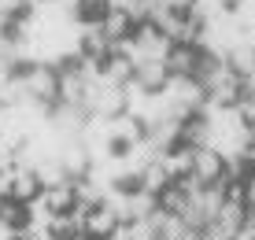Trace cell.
<instances>
[{"instance_id":"obj_5","label":"cell","mask_w":255,"mask_h":240,"mask_svg":"<svg viewBox=\"0 0 255 240\" xmlns=\"http://www.w3.org/2000/svg\"><path fill=\"white\" fill-rule=\"evenodd\" d=\"M133 85H140L144 93H163V89L170 85L166 63L163 59H152V56H140L133 63Z\"/></svg>"},{"instance_id":"obj_9","label":"cell","mask_w":255,"mask_h":240,"mask_svg":"<svg viewBox=\"0 0 255 240\" xmlns=\"http://www.w3.org/2000/svg\"><path fill=\"white\" fill-rule=\"evenodd\" d=\"M222 59H226V67H230L237 78H252L255 74V33H248L244 41H237Z\"/></svg>"},{"instance_id":"obj_7","label":"cell","mask_w":255,"mask_h":240,"mask_svg":"<svg viewBox=\"0 0 255 240\" xmlns=\"http://www.w3.org/2000/svg\"><path fill=\"white\" fill-rule=\"evenodd\" d=\"M122 226V218H119V211H115V203H96V207H89V215H85V237H100V240H108L115 229Z\"/></svg>"},{"instance_id":"obj_16","label":"cell","mask_w":255,"mask_h":240,"mask_svg":"<svg viewBox=\"0 0 255 240\" xmlns=\"http://www.w3.org/2000/svg\"><path fill=\"white\" fill-rule=\"evenodd\" d=\"M37 203L48 211V215H63V211H70V207L78 203V196H74V181H63V185H52V189H45Z\"/></svg>"},{"instance_id":"obj_13","label":"cell","mask_w":255,"mask_h":240,"mask_svg":"<svg viewBox=\"0 0 255 240\" xmlns=\"http://www.w3.org/2000/svg\"><path fill=\"white\" fill-rule=\"evenodd\" d=\"M78 52L85 59H93V63H104L111 56V41L100 33V26H82L78 30Z\"/></svg>"},{"instance_id":"obj_18","label":"cell","mask_w":255,"mask_h":240,"mask_svg":"<svg viewBox=\"0 0 255 240\" xmlns=\"http://www.w3.org/2000/svg\"><path fill=\"white\" fill-rule=\"evenodd\" d=\"M244 222H248V207H244L241 200H222V207H218V215H215V226H222L230 237H237L244 229Z\"/></svg>"},{"instance_id":"obj_23","label":"cell","mask_w":255,"mask_h":240,"mask_svg":"<svg viewBox=\"0 0 255 240\" xmlns=\"http://www.w3.org/2000/svg\"><path fill=\"white\" fill-rule=\"evenodd\" d=\"M237 115H241V122L248 129H255V100H241L237 104Z\"/></svg>"},{"instance_id":"obj_21","label":"cell","mask_w":255,"mask_h":240,"mask_svg":"<svg viewBox=\"0 0 255 240\" xmlns=\"http://www.w3.org/2000/svg\"><path fill=\"white\" fill-rule=\"evenodd\" d=\"M33 174L41 177V185H45V189H52V185H63V181H70L59 159H48V163H37V166H33Z\"/></svg>"},{"instance_id":"obj_28","label":"cell","mask_w":255,"mask_h":240,"mask_svg":"<svg viewBox=\"0 0 255 240\" xmlns=\"http://www.w3.org/2000/svg\"><path fill=\"white\" fill-rule=\"evenodd\" d=\"M0 111H4V96H0Z\"/></svg>"},{"instance_id":"obj_8","label":"cell","mask_w":255,"mask_h":240,"mask_svg":"<svg viewBox=\"0 0 255 240\" xmlns=\"http://www.w3.org/2000/svg\"><path fill=\"white\" fill-rule=\"evenodd\" d=\"M178 144H189V148L211 144V119H207V111H192L189 119L178 122Z\"/></svg>"},{"instance_id":"obj_15","label":"cell","mask_w":255,"mask_h":240,"mask_svg":"<svg viewBox=\"0 0 255 240\" xmlns=\"http://www.w3.org/2000/svg\"><path fill=\"white\" fill-rule=\"evenodd\" d=\"M192 152H196V148H189V144H174V148H166V152L159 155V163L166 166L170 181H181V177H189V174H192Z\"/></svg>"},{"instance_id":"obj_26","label":"cell","mask_w":255,"mask_h":240,"mask_svg":"<svg viewBox=\"0 0 255 240\" xmlns=\"http://www.w3.org/2000/svg\"><path fill=\"white\" fill-rule=\"evenodd\" d=\"M244 159H248V166H252V174H255V144L244 148Z\"/></svg>"},{"instance_id":"obj_4","label":"cell","mask_w":255,"mask_h":240,"mask_svg":"<svg viewBox=\"0 0 255 240\" xmlns=\"http://www.w3.org/2000/svg\"><path fill=\"white\" fill-rule=\"evenodd\" d=\"M163 93L170 96L174 104L189 108V111H204L207 108V89L200 85L196 78H170V85H166Z\"/></svg>"},{"instance_id":"obj_3","label":"cell","mask_w":255,"mask_h":240,"mask_svg":"<svg viewBox=\"0 0 255 240\" xmlns=\"http://www.w3.org/2000/svg\"><path fill=\"white\" fill-rule=\"evenodd\" d=\"M192 177H196L200 185H215V181H222L226 177V155L218 152V148H196L192 152Z\"/></svg>"},{"instance_id":"obj_11","label":"cell","mask_w":255,"mask_h":240,"mask_svg":"<svg viewBox=\"0 0 255 240\" xmlns=\"http://www.w3.org/2000/svg\"><path fill=\"white\" fill-rule=\"evenodd\" d=\"M41 192H45V185L30 166H11V200L33 203V200H41Z\"/></svg>"},{"instance_id":"obj_22","label":"cell","mask_w":255,"mask_h":240,"mask_svg":"<svg viewBox=\"0 0 255 240\" xmlns=\"http://www.w3.org/2000/svg\"><path fill=\"white\" fill-rule=\"evenodd\" d=\"M192 240H233V237L226 233L222 226H215V222H211V226H207V229H200V233L192 237Z\"/></svg>"},{"instance_id":"obj_14","label":"cell","mask_w":255,"mask_h":240,"mask_svg":"<svg viewBox=\"0 0 255 240\" xmlns=\"http://www.w3.org/2000/svg\"><path fill=\"white\" fill-rule=\"evenodd\" d=\"M0 226L7 229V233H26V229L33 226L30 218V203H19V200H0Z\"/></svg>"},{"instance_id":"obj_6","label":"cell","mask_w":255,"mask_h":240,"mask_svg":"<svg viewBox=\"0 0 255 240\" xmlns=\"http://www.w3.org/2000/svg\"><path fill=\"white\" fill-rule=\"evenodd\" d=\"M166 74L170 78H196V63H200V44H170L163 56Z\"/></svg>"},{"instance_id":"obj_27","label":"cell","mask_w":255,"mask_h":240,"mask_svg":"<svg viewBox=\"0 0 255 240\" xmlns=\"http://www.w3.org/2000/svg\"><path fill=\"white\" fill-rule=\"evenodd\" d=\"M7 240H30V237H26V233H11V237H7Z\"/></svg>"},{"instance_id":"obj_12","label":"cell","mask_w":255,"mask_h":240,"mask_svg":"<svg viewBox=\"0 0 255 240\" xmlns=\"http://www.w3.org/2000/svg\"><path fill=\"white\" fill-rule=\"evenodd\" d=\"M189 189L181 181H170L166 185L163 192H155V211H159V215H170V218H181L189 211Z\"/></svg>"},{"instance_id":"obj_20","label":"cell","mask_w":255,"mask_h":240,"mask_svg":"<svg viewBox=\"0 0 255 240\" xmlns=\"http://www.w3.org/2000/svg\"><path fill=\"white\" fill-rule=\"evenodd\" d=\"M140 181H144V192H148V196H155V192H163L166 185H170V174H166V166L159 163V159H152V163L140 170Z\"/></svg>"},{"instance_id":"obj_17","label":"cell","mask_w":255,"mask_h":240,"mask_svg":"<svg viewBox=\"0 0 255 240\" xmlns=\"http://www.w3.org/2000/svg\"><path fill=\"white\" fill-rule=\"evenodd\" d=\"M100 78H104V82H111V85L126 89L129 82H133V59H129V56H115V52H111V56L100 63Z\"/></svg>"},{"instance_id":"obj_10","label":"cell","mask_w":255,"mask_h":240,"mask_svg":"<svg viewBox=\"0 0 255 240\" xmlns=\"http://www.w3.org/2000/svg\"><path fill=\"white\" fill-rule=\"evenodd\" d=\"M133 26H137V22H133V15H129L126 7H122V4H111V11L104 15V22H100V33L115 44V41H129V37H133Z\"/></svg>"},{"instance_id":"obj_25","label":"cell","mask_w":255,"mask_h":240,"mask_svg":"<svg viewBox=\"0 0 255 240\" xmlns=\"http://www.w3.org/2000/svg\"><path fill=\"white\" fill-rule=\"evenodd\" d=\"M7 196H11V170L0 174V200H7Z\"/></svg>"},{"instance_id":"obj_1","label":"cell","mask_w":255,"mask_h":240,"mask_svg":"<svg viewBox=\"0 0 255 240\" xmlns=\"http://www.w3.org/2000/svg\"><path fill=\"white\" fill-rule=\"evenodd\" d=\"M85 111L93 119H119V115H126V89L96 78L85 89Z\"/></svg>"},{"instance_id":"obj_24","label":"cell","mask_w":255,"mask_h":240,"mask_svg":"<svg viewBox=\"0 0 255 240\" xmlns=\"http://www.w3.org/2000/svg\"><path fill=\"white\" fill-rule=\"evenodd\" d=\"M244 207L255 211V174H252V177H244Z\"/></svg>"},{"instance_id":"obj_19","label":"cell","mask_w":255,"mask_h":240,"mask_svg":"<svg viewBox=\"0 0 255 240\" xmlns=\"http://www.w3.org/2000/svg\"><path fill=\"white\" fill-rule=\"evenodd\" d=\"M108 11H111V0H74L70 4V15L78 26H100Z\"/></svg>"},{"instance_id":"obj_2","label":"cell","mask_w":255,"mask_h":240,"mask_svg":"<svg viewBox=\"0 0 255 240\" xmlns=\"http://www.w3.org/2000/svg\"><path fill=\"white\" fill-rule=\"evenodd\" d=\"M26 93H30L33 104H41L45 111H52L59 104V74H56V67L37 63L30 74H26Z\"/></svg>"}]
</instances>
